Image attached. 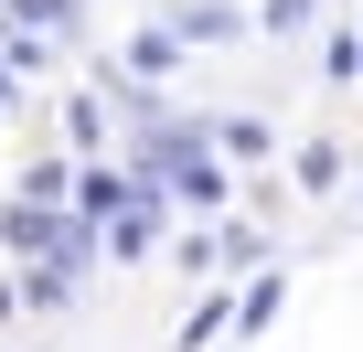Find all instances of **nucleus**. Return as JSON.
<instances>
[{
	"instance_id": "f257e3e1",
	"label": "nucleus",
	"mask_w": 363,
	"mask_h": 352,
	"mask_svg": "<svg viewBox=\"0 0 363 352\" xmlns=\"http://www.w3.org/2000/svg\"><path fill=\"white\" fill-rule=\"evenodd\" d=\"M171 33L214 54V43H246V11H225V0H182V11H171Z\"/></svg>"
},
{
	"instance_id": "f03ea898",
	"label": "nucleus",
	"mask_w": 363,
	"mask_h": 352,
	"mask_svg": "<svg viewBox=\"0 0 363 352\" xmlns=\"http://www.w3.org/2000/svg\"><path fill=\"white\" fill-rule=\"evenodd\" d=\"M235 320H246V299H214V288H203V310L171 331V352H203V341H214V331H235Z\"/></svg>"
},
{
	"instance_id": "7ed1b4c3",
	"label": "nucleus",
	"mask_w": 363,
	"mask_h": 352,
	"mask_svg": "<svg viewBox=\"0 0 363 352\" xmlns=\"http://www.w3.org/2000/svg\"><path fill=\"white\" fill-rule=\"evenodd\" d=\"M182 54H193V43H182V33H171V22H160V33H139V43H128V54H118V75H171V64H182Z\"/></svg>"
},
{
	"instance_id": "20e7f679",
	"label": "nucleus",
	"mask_w": 363,
	"mask_h": 352,
	"mask_svg": "<svg viewBox=\"0 0 363 352\" xmlns=\"http://www.w3.org/2000/svg\"><path fill=\"white\" fill-rule=\"evenodd\" d=\"M0 22H11V33H65L75 0H0Z\"/></svg>"
},
{
	"instance_id": "39448f33",
	"label": "nucleus",
	"mask_w": 363,
	"mask_h": 352,
	"mask_svg": "<svg viewBox=\"0 0 363 352\" xmlns=\"http://www.w3.org/2000/svg\"><path fill=\"white\" fill-rule=\"evenodd\" d=\"M150 214H160V193H150V203H139V214H118V225H107V256H150V235H160V225H150Z\"/></svg>"
},
{
	"instance_id": "423d86ee",
	"label": "nucleus",
	"mask_w": 363,
	"mask_h": 352,
	"mask_svg": "<svg viewBox=\"0 0 363 352\" xmlns=\"http://www.w3.org/2000/svg\"><path fill=\"white\" fill-rule=\"evenodd\" d=\"M214 139H225V160H267V118H214Z\"/></svg>"
},
{
	"instance_id": "0eeeda50",
	"label": "nucleus",
	"mask_w": 363,
	"mask_h": 352,
	"mask_svg": "<svg viewBox=\"0 0 363 352\" xmlns=\"http://www.w3.org/2000/svg\"><path fill=\"white\" fill-rule=\"evenodd\" d=\"M65 139H75V160H96V139H107V118H96V96H75V107H65Z\"/></svg>"
},
{
	"instance_id": "6e6552de",
	"label": "nucleus",
	"mask_w": 363,
	"mask_h": 352,
	"mask_svg": "<svg viewBox=\"0 0 363 352\" xmlns=\"http://www.w3.org/2000/svg\"><path fill=\"white\" fill-rule=\"evenodd\" d=\"M278 299H289V278H257V288H246V320H235V331H267V310H278Z\"/></svg>"
},
{
	"instance_id": "1a4fd4ad",
	"label": "nucleus",
	"mask_w": 363,
	"mask_h": 352,
	"mask_svg": "<svg viewBox=\"0 0 363 352\" xmlns=\"http://www.w3.org/2000/svg\"><path fill=\"white\" fill-rule=\"evenodd\" d=\"M310 11H320V0H267V33L289 43V33H310Z\"/></svg>"
},
{
	"instance_id": "9d476101",
	"label": "nucleus",
	"mask_w": 363,
	"mask_h": 352,
	"mask_svg": "<svg viewBox=\"0 0 363 352\" xmlns=\"http://www.w3.org/2000/svg\"><path fill=\"white\" fill-rule=\"evenodd\" d=\"M352 203H363V182H352Z\"/></svg>"
}]
</instances>
